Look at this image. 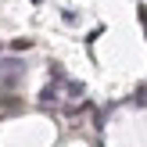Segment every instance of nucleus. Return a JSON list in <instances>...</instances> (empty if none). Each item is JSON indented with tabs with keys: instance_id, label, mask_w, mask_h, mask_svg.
I'll return each instance as SVG.
<instances>
[{
	"instance_id": "obj_1",
	"label": "nucleus",
	"mask_w": 147,
	"mask_h": 147,
	"mask_svg": "<svg viewBox=\"0 0 147 147\" xmlns=\"http://www.w3.org/2000/svg\"><path fill=\"white\" fill-rule=\"evenodd\" d=\"M79 97H83V83H72L65 76H54V83L40 90V104L43 108H65V104L72 108V100H79Z\"/></svg>"
},
{
	"instance_id": "obj_2",
	"label": "nucleus",
	"mask_w": 147,
	"mask_h": 147,
	"mask_svg": "<svg viewBox=\"0 0 147 147\" xmlns=\"http://www.w3.org/2000/svg\"><path fill=\"white\" fill-rule=\"evenodd\" d=\"M22 72H25V65L14 61V57H7V61H0V76H7V83H18Z\"/></svg>"
},
{
	"instance_id": "obj_3",
	"label": "nucleus",
	"mask_w": 147,
	"mask_h": 147,
	"mask_svg": "<svg viewBox=\"0 0 147 147\" xmlns=\"http://www.w3.org/2000/svg\"><path fill=\"white\" fill-rule=\"evenodd\" d=\"M7 47H11V54H25V50L32 47V40H25V36H22V40H11Z\"/></svg>"
},
{
	"instance_id": "obj_4",
	"label": "nucleus",
	"mask_w": 147,
	"mask_h": 147,
	"mask_svg": "<svg viewBox=\"0 0 147 147\" xmlns=\"http://www.w3.org/2000/svg\"><path fill=\"white\" fill-rule=\"evenodd\" d=\"M32 4H40V0H32Z\"/></svg>"
}]
</instances>
